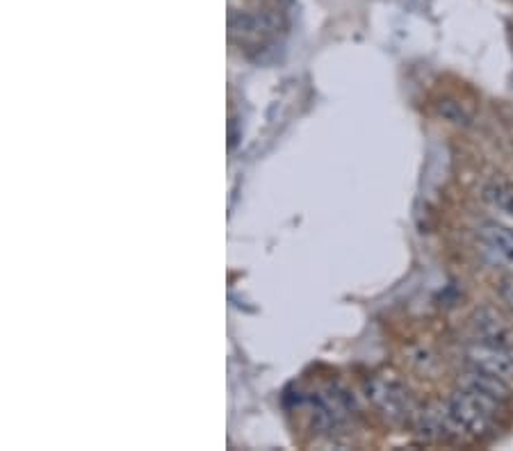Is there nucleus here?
<instances>
[{
  "mask_svg": "<svg viewBox=\"0 0 513 451\" xmlns=\"http://www.w3.org/2000/svg\"><path fill=\"white\" fill-rule=\"evenodd\" d=\"M445 404L447 410H450L451 424H454L456 437H480L495 427L502 401L459 385V390L451 392V397Z\"/></svg>",
  "mask_w": 513,
  "mask_h": 451,
  "instance_id": "obj_1",
  "label": "nucleus"
},
{
  "mask_svg": "<svg viewBox=\"0 0 513 451\" xmlns=\"http://www.w3.org/2000/svg\"><path fill=\"white\" fill-rule=\"evenodd\" d=\"M477 251L493 269L513 274V229L499 221H484L477 229Z\"/></svg>",
  "mask_w": 513,
  "mask_h": 451,
  "instance_id": "obj_2",
  "label": "nucleus"
},
{
  "mask_svg": "<svg viewBox=\"0 0 513 451\" xmlns=\"http://www.w3.org/2000/svg\"><path fill=\"white\" fill-rule=\"evenodd\" d=\"M370 399L375 401L376 409L385 415V418L402 422L406 418H413V399H411L409 390L397 381L390 379H375L370 383Z\"/></svg>",
  "mask_w": 513,
  "mask_h": 451,
  "instance_id": "obj_3",
  "label": "nucleus"
},
{
  "mask_svg": "<svg viewBox=\"0 0 513 451\" xmlns=\"http://www.w3.org/2000/svg\"><path fill=\"white\" fill-rule=\"evenodd\" d=\"M466 361L470 370L484 371V374L499 376V379H511L513 376L511 352L507 347H499V344H489L477 340L472 347H468Z\"/></svg>",
  "mask_w": 513,
  "mask_h": 451,
  "instance_id": "obj_4",
  "label": "nucleus"
},
{
  "mask_svg": "<svg viewBox=\"0 0 513 451\" xmlns=\"http://www.w3.org/2000/svg\"><path fill=\"white\" fill-rule=\"evenodd\" d=\"M472 328H475V335L480 343L489 344H499V347H508V324L504 322L502 315L493 308H481L480 313L472 319Z\"/></svg>",
  "mask_w": 513,
  "mask_h": 451,
  "instance_id": "obj_5",
  "label": "nucleus"
},
{
  "mask_svg": "<svg viewBox=\"0 0 513 451\" xmlns=\"http://www.w3.org/2000/svg\"><path fill=\"white\" fill-rule=\"evenodd\" d=\"M459 385L486 394V397H493V399L502 401V404L511 397V388H508L507 379H499V376L493 374H484V371H477V370L468 371Z\"/></svg>",
  "mask_w": 513,
  "mask_h": 451,
  "instance_id": "obj_6",
  "label": "nucleus"
},
{
  "mask_svg": "<svg viewBox=\"0 0 513 451\" xmlns=\"http://www.w3.org/2000/svg\"><path fill=\"white\" fill-rule=\"evenodd\" d=\"M484 199L499 212L513 214V183L504 176H495L486 183Z\"/></svg>",
  "mask_w": 513,
  "mask_h": 451,
  "instance_id": "obj_7",
  "label": "nucleus"
},
{
  "mask_svg": "<svg viewBox=\"0 0 513 451\" xmlns=\"http://www.w3.org/2000/svg\"><path fill=\"white\" fill-rule=\"evenodd\" d=\"M438 112H441V115L445 117L447 121H451V124H468V119H470V117L466 115L463 105L456 103V100H451V99L441 100V105H438Z\"/></svg>",
  "mask_w": 513,
  "mask_h": 451,
  "instance_id": "obj_8",
  "label": "nucleus"
}]
</instances>
